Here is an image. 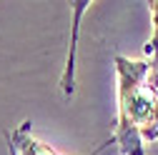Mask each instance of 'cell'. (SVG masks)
Segmentation results:
<instances>
[{
    "instance_id": "obj_4",
    "label": "cell",
    "mask_w": 158,
    "mask_h": 155,
    "mask_svg": "<svg viewBox=\"0 0 158 155\" xmlns=\"http://www.w3.org/2000/svg\"><path fill=\"white\" fill-rule=\"evenodd\" d=\"M151 5V20H153V35L146 43V55H151V83L158 88V0H153Z\"/></svg>"
},
{
    "instance_id": "obj_5",
    "label": "cell",
    "mask_w": 158,
    "mask_h": 155,
    "mask_svg": "<svg viewBox=\"0 0 158 155\" xmlns=\"http://www.w3.org/2000/svg\"><path fill=\"white\" fill-rule=\"evenodd\" d=\"M8 155H18V150H15V145L10 143V138H8Z\"/></svg>"
},
{
    "instance_id": "obj_1",
    "label": "cell",
    "mask_w": 158,
    "mask_h": 155,
    "mask_svg": "<svg viewBox=\"0 0 158 155\" xmlns=\"http://www.w3.org/2000/svg\"><path fill=\"white\" fill-rule=\"evenodd\" d=\"M115 75L118 123L113 143H118L121 155H146L143 143L158 138V88L151 83V60H131L115 55Z\"/></svg>"
},
{
    "instance_id": "obj_2",
    "label": "cell",
    "mask_w": 158,
    "mask_h": 155,
    "mask_svg": "<svg viewBox=\"0 0 158 155\" xmlns=\"http://www.w3.org/2000/svg\"><path fill=\"white\" fill-rule=\"evenodd\" d=\"M30 120H23L20 125H18L10 135H8V138H10V143L15 145V150H18V155H58L53 148H48V145H43L40 140H35L33 138V133H30ZM113 143V138L108 140V143H103V145H98L90 155H98V153H101L106 145H110Z\"/></svg>"
},
{
    "instance_id": "obj_3",
    "label": "cell",
    "mask_w": 158,
    "mask_h": 155,
    "mask_svg": "<svg viewBox=\"0 0 158 155\" xmlns=\"http://www.w3.org/2000/svg\"><path fill=\"white\" fill-rule=\"evenodd\" d=\"M90 3L88 0H81V3H73V35H70V50H68V58H65V70H63V78H60V90L65 98H70L73 90H75V43H78V30H81V18L85 13Z\"/></svg>"
},
{
    "instance_id": "obj_6",
    "label": "cell",
    "mask_w": 158,
    "mask_h": 155,
    "mask_svg": "<svg viewBox=\"0 0 158 155\" xmlns=\"http://www.w3.org/2000/svg\"><path fill=\"white\" fill-rule=\"evenodd\" d=\"M156 128H158V113H156Z\"/></svg>"
}]
</instances>
